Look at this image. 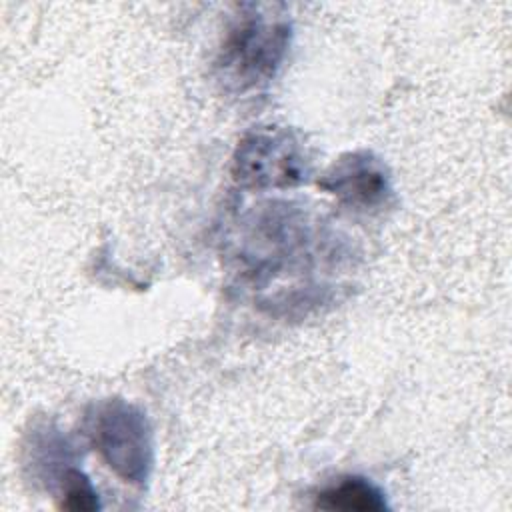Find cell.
Returning a JSON list of instances; mask_svg holds the SVG:
<instances>
[{
    "mask_svg": "<svg viewBox=\"0 0 512 512\" xmlns=\"http://www.w3.org/2000/svg\"><path fill=\"white\" fill-rule=\"evenodd\" d=\"M228 30L216 58V74L230 92L266 88L280 72L292 40L290 22L264 12L260 6H246Z\"/></svg>",
    "mask_w": 512,
    "mask_h": 512,
    "instance_id": "6da1fadb",
    "label": "cell"
},
{
    "mask_svg": "<svg viewBox=\"0 0 512 512\" xmlns=\"http://www.w3.org/2000/svg\"><path fill=\"white\" fill-rule=\"evenodd\" d=\"M86 434L106 466L124 482L146 486L154 470V436L146 412L110 398L86 412Z\"/></svg>",
    "mask_w": 512,
    "mask_h": 512,
    "instance_id": "7a4b0ae2",
    "label": "cell"
},
{
    "mask_svg": "<svg viewBox=\"0 0 512 512\" xmlns=\"http://www.w3.org/2000/svg\"><path fill=\"white\" fill-rule=\"evenodd\" d=\"M310 160L298 136L282 126H254L232 156V178L242 188H294L308 180Z\"/></svg>",
    "mask_w": 512,
    "mask_h": 512,
    "instance_id": "3957f363",
    "label": "cell"
},
{
    "mask_svg": "<svg viewBox=\"0 0 512 512\" xmlns=\"http://www.w3.org/2000/svg\"><path fill=\"white\" fill-rule=\"evenodd\" d=\"M318 186L342 206L356 212H382L394 204V186L388 166L370 150L342 154L320 176Z\"/></svg>",
    "mask_w": 512,
    "mask_h": 512,
    "instance_id": "277c9868",
    "label": "cell"
},
{
    "mask_svg": "<svg viewBox=\"0 0 512 512\" xmlns=\"http://www.w3.org/2000/svg\"><path fill=\"white\" fill-rule=\"evenodd\" d=\"M314 508L338 512H384L390 504L384 490L370 478L350 474L322 488L314 498Z\"/></svg>",
    "mask_w": 512,
    "mask_h": 512,
    "instance_id": "5b68a950",
    "label": "cell"
},
{
    "mask_svg": "<svg viewBox=\"0 0 512 512\" xmlns=\"http://www.w3.org/2000/svg\"><path fill=\"white\" fill-rule=\"evenodd\" d=\"M56 506L60 510L70 512H94L102 508L98 490L90 482V478L82 472V468L72 466L68 474L62 478L58 488L54 490Z\"/></svg>",
    "mask_w": 512,
    "mask_h": 512,
    "instance_id": "8992f818",
    "label": "cell"
}]
</instances>
